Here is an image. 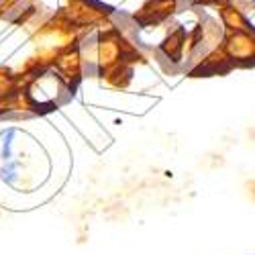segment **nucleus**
<instances>
[]
</instances>
